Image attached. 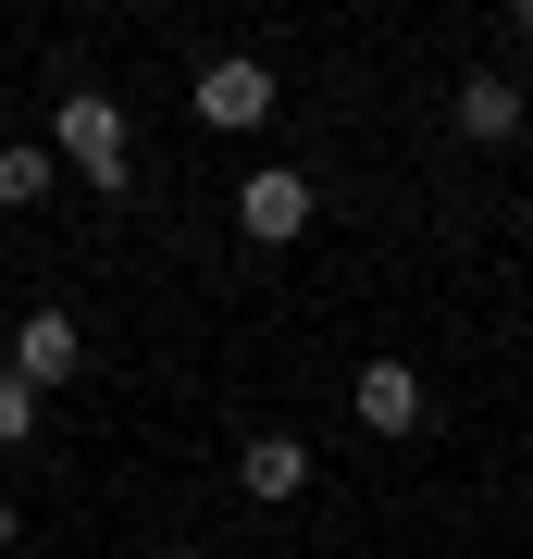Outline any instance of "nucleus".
<instances>
[{
	"instance_id": "nucleus-1",
	"label": "nucleus",
	"mask_w": 533,
	"mask_h": 559,
	"mask_svg": "<svg viewBox=\"0 0 533 559\" xmlns=\"http://www.w3.org/2000/svg\"><path fill=\"white\" fill-rule=\"evenodd\" d=\"M50 150L75 162V175L99 187V200H124V175H137V138H124V100H99V87H75V100L50 112Z\"/></svg>"
},
{
	"instance_id": "nucleus-2",
	"label": "nucleus",
	"mask_w": 533,
	"mask_h": 559,
	"mask_svg": "<svg viewBox=\"0 0 533 559\" xmlns=\"http://www.w3.org/2000/svg\"><path fill=\"white\" fill-rule=\"evenodd\" d=\"M198 124H211V138H249V124H274V75H261L249 50L198 62Z\"/></svg>"
},
{
	"instance_id": "nucleus-3",
	"label": "nucleus",
	"mask_w": 533,
	"mask_h": 559,
	"mask_svg": "<svg viewBox=\"0 0 533 559\" xmlns=\"http://www.w3.org/2000/svg\"><path fill=\"white\" fill-rule=\"evenodd\" d=\"M311 212H323V200H311V175H298V162H261V175L237 187V224H249L261 249H286V237H311Z\"/></svg>"
},
{
	"instance_id": "nucleus-4",
	"label": "nucleus",
	"mask_w": 533,
	"mask_h": 559,
	"mask_svg": "<svg viewBox=\"0 0 533 559\" xmlns=\"http://www.w3.org/2000/svg\"><path fill=\"white\" fill-rule=\"evenodd\" d=\"M13 373L38 385V399L75 385V373H87V323H75V311H25V323H13Z\"/></svg>"
},
{
	"instance_id": "nucleus-5",
	"label": "nucleus",
	"mask_w": 533,
	"mask_h": 559,
	"mask_svg": "<svg viewBox=\"0 0 533 559\" xmlns=\"http://www.w3.org/2000/svg\"><path fill=\"white\" fill-rule=\"evenodd\" d=\"M348 411H360V436H422V373L410 360H360V385H348Z\"/></svg>"
},
{
	"instance_id": "nucleus-6",
	"label": "nucleus",
	"mask_w": 533,
	"mask_h": 559,
	"mask_svg": "<svg viewBox=\"0 0 533 559\" xmlns=\"http://www.w3.org/2000/svg\"><path fill=\"white\" fill-rule=\"evenodd\" d=\"M237 485L261 510H298V498H311V436H249L237 448Z\"/></svg>"
},
{
	"instance_id": "nucleus-7",
	"label": "nucleus",
	"mask_w": 533,
	"mask_h": 559,
	"mask_svg": "<svg viewBox=\"0 0 533 559\" xmlns=\"http://www.w3.org/2000/svg\"><path fill=\"white\" fill-rule=\"evenodd\" d=\"M521 112H533V100H521L509 75H459V138H472V150H509Z\"/></svg>"
},
{
	"instance_id": "nucleus-8",
	"label": "nucleus",
	"mask_w": 533,
	"mask_h": 559,
	"mask_svg": "<svg viewBox=\"0 0 533 559\" xmlns=\"http://www.w3.org/2000/svg\"><path fill=\"white\" fill-rule=\"evenodd\" d=\"M50 175H62V150L13 138V150H0V212H38V200H50Z\"/></svg>"
},
{
	"instance_id": "nucleus-9",
	"label": "nucleus",
	"mask_w": 533,
	"mask_h": 559,
	"mask_svg": "<svg viewBox=\"0 0 533 559\" xmlns=\"http://www.w3.org/2000/svg\"><path fill=\"white\" fill-rule=\"evenodd\" d=\"M25 436H38V385L0 360V448H25Z\"/></svg>"
},
{
	"instance_id": "nucleus-10",
	"label": "nucleus",
	"mask_w": 533,
	"mask_h": 559,
	"mask_svg": "<svg viewBox=\"0 0 533 559\" xmlns=\"http://www.w3.org/2000/svg\"><path fill=\"white\" fill-rule=\"evenodd\" d=\"M13 535H25V510H13V498H0V547H13Z\"/></svg>"
},
{
	"instance_id": "nucleus-11",
	"label": "nucleus",
	"mask_w": 533,
	"mask_h": 559,
	"mask_svg": "<svg viewBox=\"0 0 533 559\" xmlns=\"http://www.w3.org/2000/svg\"><path fill=\"white\" fill-rule=\"evenodd\" d=\"M149 559H198V547H149Z\"/></svg>"
},
{
	"instance_id": "nucleus-12",
	"label": "nucleus",
	"mask_w": 533,
	"mask_h": 559,
	"mask_svg": "<svg viewBox=\"0 0 533 559\" xmlns=\"http://www.w3.org/2000/svg\"><path fill=\"white\" fill-rule=\"evenodd\" d=\"M521 38H533V0H521Z\"/></svg>"
}]
</instances>
